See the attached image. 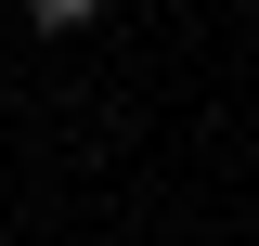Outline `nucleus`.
Here are the masks:
<instances>
[{"label": "nucleus", "mask_w": 259, "mask_h": 246, "mask_svg": "<svg viewBox=\"0 0 259 246\" xmlns=\"http://www.w3.org/2000/svg\"><path fill=\"white\" fill-rule=\"evenodd\" d=\"M26 13H39V26H91L104 0H26Z\"/></svg>", "instance_id": "obj_1"}]
</instances>
